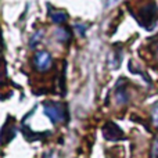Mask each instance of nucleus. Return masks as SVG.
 I'll use <instances>...</instances> for the list:
<instances>
[{"mask_svg": "<svg viewBox=\"0 0 158 158\" xmlns=\"http://www.w3.org/2000/svg\"><path fill=\"white\" fill-rule=\"evenodd\" d=\"M56 38L60 42H67L71 38V33H69V31H67L65 28H60V29L56 31Z\"/></svg>", "mask_w": 158, "mask_h": 158, "instance_id": "423d86ee", "label": "nucleus"}, {"mask_svg": "<svg viewBox=\"0 0 158 158\" xmlns=\"http://www.w3.org/2000/svg\"><path fill=\"white\" fill-rule=\"evenodd\" d=\"M151 157L153 158H158V136L153 143V150H151Z\"/></svg>", "mask_w": 158, "mask_h": 158, "instance_id": "6e6552de", "label": "nucleus"}, {"mask_svg": "<svg viewBox=\"0 0 158 158\" xmlns=\"http://www.w3.org/2000/svg\"><path fill=\"white\" fill-rule=\"evenodd\" d=\"M115 100H117L118 104H126L129 100L128 92H126V89L121 85V82L117 85V87H115Z\"/></svg>", "mask_w": 158, "mask_h": 158, "instance_id": "20e7f679", "label": "nucleus"}, {"mask_svg": "<svg viewBox=\"0 0 158 158\" xmlns=\"http://www.w3.org/2000/svg\"><path fill=\"white\" fill-rule=\"evenodd\" d=\"M43 112L53 123H64L68 119V107L64 103H43Z\"/></svg>", "mask_w": 158, "mask_h": 158, "instance_id": "f257e3e1", "label": "nucleus"}, {"mask_svg": "<svg viewBox=\"0 0 158 158\" xmlns=\"http://www.w3.org/2000/svg\"><path fill=\"white\" fill-rule=\"evenodd\" d=\"M50 17H52V19L56 24H63V22H65L67 18H68L65 11H60V10H52L50 11Z\"/></svg>", "mask_w": 158, "mask_h": 158, "instance_id": "39448f33", "label": "nucleus"}, {"mask_svg": "<svg viewBox=\"0 0 158 158\" xmlns=\"http://www.w3.org/2000/svg\"><path fill=\"white\" fill-rule=\"evenodd\" d=\"M151 117H153V123H154V126H156V128H158V103L153 107V110H151Z\"/></svg>", "mask_w": 158, "mask_h": 158, "instance_id": "0eeeda50", "label": "nucleus"}, {"mask_svg": "<svg viewBox=\"0 0 158 158\" xmlns=\"http://www.w3.org/2000/svg\"><path fill=\"white\" fill-rule=\"evenodd\" d=\"M156 57H157V60H158V43H157V46H156Z\"/></svg>", "mask_w": 158, "mask_h": 158, "instance_id": "9b49d317", "label": "nucleus"}, {"mask_svg": "<svg viewBox=\"0 0 158 158\" xmlns=\"http://www.w3.org/2000/svg\"><path fill=\"white\" fill-rule=\"evenodd\" d=\"M36 69L38 71H47L53 64V58L50 56V53L47 52H38L35 54V60H33Z\"/></svg>", "mask_w": 158, "mask_h": 158, "instance_id": "f03ea898", "label": "nucleus"}, {"mask_svg": "<svg viewBox=\"0 0 158 158\" xmlns=\"http://www.w3.org/2000/svg\"><path fill=\"white\" fill-rule=\"evenodd\" d=\"M103 135L107 140H112V142H117V140L123 139V132L121 131L119 126L114 122H108L104 125Z\"/></svg>", "mask_w": 158, "mask_h": 158, "instance_id": "7ed1b4c3", "label": "nucleus"}, {"mask_svg": "<svg viewBox=\"0 0 158 158\" xmlns=\"http://www.w3.org/2000/svg\"><path fill=\"white\" fill-rule=\"evenodd\" d=\"M43 158H54V154H53V153H47V154H44Z\"/></svg>", "mask_w": 158, "mask_h": 158, "instance_id": "9d476101", "label": "nucleus"}, {"mask_svg": "<svg viewBox=\"0 0 158 158\" xmlns=\"http://www.w3.org/2000/svg\"><path fill=\"white\" fill-rule=\"evenodd\" d=\"M119 0H104V3H106V7H111V6H114L115 3H118Z\"/></svg>", "mask_w": 158, "mask_h": 158, "instance_id": "1a4fd4ad", "label": "nucleus"}]
</instances>
